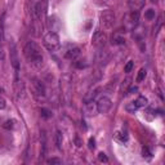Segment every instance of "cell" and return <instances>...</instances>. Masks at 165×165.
<instances>
[{"mask_svg": "<svg viewBox=\"0 0 165 165\" xmlns=\"http://www.w3.org/2000/svg\"><path fill=\"white\" fill-rule=\"evenodd\" d=\"M23 56H25L26 61L31 66L34 67H41L43 62H44V57L41 53V48L36 41L30 40L25 44L23 46Z\"/></svg>", "mask_w": 165, "mask_h": 165, "instance_id": "6da1fadb", "label": "cell"}, {"mask_svg": "<svg viewBox=\"0 0 165 165\" xmlns=\"http://www.w3.org/2000/svg\"><path fill=\"white\" fill-rule=\"evenodd\" d=\"M43 44L46 49L49 52H56L59 49L61 46V40H59V36L56 31H49L44 35V39H43Z\"/></svg>", "mask_w": 165, "mask_h": 165, "instance_id": "7a4b0ae2", "label": "cell"}, {"mask_svg": "<svg viewBox=\"0 0 165 165\" xmlns=\"http://www.w3.org/2000/svg\"><path fill=\"white\" fill-rule=\"evenodd\" d=\"M30 83H31V90H33L34 96L37 99H44L46 97V89H45V85L43 84V81L36 79V77H33Z\"/></svg>", "mask_w": 165, "mask_h": 165, "instance_id": "3957f363", "label": "cell"}, {"mask_svg": "<svg viewBox=\"0 0 165 165\" xmlns=\"http://www.w3.org/2000/svg\"><path fill=\"white\" fill-rule=\"evenodd\" d=\"M11 63H12V67L15 74V80H20L18 75H20V70H21V62H20V57H18L17 46H15L14 43H11Z\"/></svg>", "mask_w": 165, "mask_h": 165, "instance_id": "277c9868", "label": "cell"}, {"mask_svg": "<svg viewBox=\"0 0 165 165\" xmlns=\"http://www.w3.org/2000/svg\"><path fill=\"white\" fill-rule=\"evenodd\" d=\"M116 22V17L115 13L112 11H103L101 14V25L105 28H112Z\"/></svg>", "mask_w": 165, "mask_h": 165, "instance_id": "5b68a950", "label": "cell"}, {"mask_svg": "<svg viewBox=\"0 0 165 165\" xmlns=\"http://www.w3.org/2000/svg\"><path fill=\"white\" fill-rule=\"evenodd\" d=\"M147 103H148V101H147V98L146 97H138L136 101H133V102H130L129 105H127L125 106V110H127L128 112H130V114H133L134 111H137V110H139V108H143V107H146L147 106Z\"/></svg>", "mask_w": 165, "mask_h": 165, "instance_id": "8992f818", "label": "cell"}, {"mask_svg": "<svg viewBox=\"0 0 165 165\" xmlns=\"http://www.w3.org/2000/svg\"><path fill=\"white\" fill-rule=\"evenodd\" d=\"M96 106H97V111L99 114H107L110 111V108H111V106H112V102L107 96H102V97L98 98Z\"/></svg>", "mask_w": 165, "mask_h": 165, "instance_id": "52a82bcc", "label": "cell"}, {"mask_svg": "<svg viewBox=\"0 0 165 165\" xmlns=\"http://www.w3.org/2000/svg\"><path fill=\"white\" fill-rule=\"evenodd\" d=\"M46 11H48V0H39L35 5V17L37 20H43L46 15Z\"/></svg>", "mask_w": 165, "mask_h": 165, "instance_id": "ba28073f", "label": "cell"}, {"mask_svg": "<svg viewBox=\"0 0 165 165\" xmlns=\"http://www.w3.org/2000/svg\"><path fill=\"white\" fill-rule=\"evenodd\" d=\"M92 43L94 46H97V48H103L107 43V35L105 34V31H101V30H97L96 33L93 35V39H92Z\"/></svg>", "mask_w": 165, "mask_h": 165, "instance_id": "9c48e42d", "label": "cell"}, {"mask_svg": "<svg viewBox=\"0 0 165 165\" xmlns=\"http://www.w3.org/2000/svg\"><path fill=\"white\" fill-rule=\"evenodd\" d=\"M79 56H80V48L79 46H75V45H70L68 49H66V52H65V57L71 61L76 59Z\"/></svg>", "mask_w": 165, "mask_h": 165, "instance_id": "30bf717a", "label": "cell"}, {"mask_svg": "<svg viewBox=\"0 0 165 165\" xmlns=\"http://www.w3.org/2000/svg\"><path fill=\"white\" fill-rule=\"evenodd\" d=\"M138 18H139V15H138V12H132L130 14L127 15V21H125V23H128L129 25V30H133V28H136V26L138 25Z\"/></svg>", "mask_w": 165, "mask_h": 165, "instance_id": "8fae6325", "label": "cell"}, {"mask_svg": "<svg viewBox=\"0 0 165 165\" xmlns=\"http://www.w3.org/2000/svg\"><path fill=\"white\" fill-rule=\"evenodd\" d=\"M146 4V0H128V7L132 12H139Z\"/></svg>", "mask_w": 165, "mask_h": 165, "instance_id": "7c38bea8", "label": "cell"}, {"mask_svg": "<svg viewBox=\"0 0 165 165\" xmlns=\"http://www.w3.org/2000/svg\"><path fill=\"white\" fill-rule=\"evenodd\" d=\"M111 43L114 45H123V44H125V39L120 33H115L111 37Z\"/></svg>", "mask_w": 165, "mask_h": 165, "instance_id": "4fadbf2b", "label": "cell"}, {"mask_svg": "<svg viewBox=\"0 0 165 165\" xmlns=\"http://www.w3.org/2000/svg\"><path fill=\"white\" fill-rule=\"evenodd\" d=\"M62 142H63V136H62V132L61 130H57L56 132V146L58 150L62 148Z\"/></svg>", "mask_w": 165, "mask_h": 165, "instance_id": "5bb4252c", "label": "cell"}, {"mask_svg": "<svg viewBox=\"0 0 165 165\" xmlns=\"http://www.w3.org/2000/svg\"><path fill=\"white\" fill-rule=\"evenodd\" d=\"M94 110H97V106H93V102H89V103H85V108L84 111L86 115H94Z\"/></svg>", "mask_w": 165, "mask_h": 165, "instance_id": "9a60e30c", "label": "cell"}, {"mask_svg": "<svg viewBox=\"0 0 165 165\" xmlns=\"http://www.w3.org/2000/svg\"><path fill=\"white\" fill-rule=\"evenodd\" d=\"M155 17H156V12H155V9H152V8H150V9H147L145 12V18L146 20L152 21V20H155Z\"/></svg>", "mask_w": 165, "mask_h": 165, "instance_id": "2e32d148", "label": "cell"}, {"mask_svg": "<svg viewBox=\"0 0 165 165\" xmlns=\"http://www.w3.org/2000/svg\"><path fill=\"white\" fill-rule=\"evenodd\" d=\"M146 75H147V71L145 68H141L139 70V72H138V75H137V83H141V81H143L145 79H146Z\"/></svg>", "mask_w": 165, "mask_h": 165, "instance_id": "e0dca14e", "label": "cell"}, {"mask_svg": "<svg viewBox=\"0 0 165 165\" xmlns=\"http://www.w3.org/2000/svg\"><path fill=\"white\" fill-rule=\"evenodd\" d=\"M15 121L14 120H7L4 124H3V128L4 129H8V130H11V129H14V127H15Z\"/></svg>", "mask_w": 165, "mask_h": 165, "instance_id": "ac0fdd59", "label": "cell"}, {"mask_svg": "<svg viewBox=\"0 0 165 165\" xmlns=\"http://www.w3.org/2000/svg\"><path fill=\"white\" fill-rule=\"evenodd\" d=\"M40 114H41V117H43V119H49V117L52 116V111H50V110L44 108V107L40 110Z\"/></svg>", "mask_w": 165, "mask_h": 165, "instance_id": "d6986e66", "label": "cell"}, {"mask_svg": "<svg viewBox=\"0 0 165 165\" xmlns=\"http://www.w3.org/2000/svg\"><path fill=\"white\" fill-rule=\"evenodd\" d=\"M133 67H134V62L133 61H129L127 65H125V67H124V72H127V74H129L132 70H133Z\"/></svg>", "mask_w": 165, "mask_h": 165, "instance_id": "ffe728a7", "label": "cell"}, {"mask_svg": "<svg viewBox=\"0 0 165 165\" xmlns=\"http://www.w3.org/2000/svg\"><path fill=\"white\" fill-rule=\"evenodd\" d=\"M46 163H48V164H52V165H61V164H62V160L58 159V158H50V159L46 160Z\"/></svg>", "mask_w": 165, "mask_h": 165, "instance_id": "44dd1931", "label": "cell"}, {"mask_svg": "<svg viewBox=\"0 0 165 165\" xmlns=\"http://www.w3.org/2000/svg\"><path fill=\"white\" fill-rule=\"evenodd\" d=\"M2 41H3V21H0V54H2Z\"/></svg>", "mask_w": 165, "mask_h": 165, "instance_id": "7402d4cb", "label": "cell"}, {"mask_svg": "<svg viewBox=\"0 0 165 165\" xmlns=\"http://www.w3.org/2000/svg\"><path fill=\"white\" fill-rule=\"evenodd\" d=\"M98 159H99V161H102V163H108V159H107V156H106V154H103V152H99L98 154Z\"/></svg>", "mask_w": 165, "mask_h": 165, "instance_id": "603a6c76", "label": "cell"}, {"mask_svg": "<svg viewBox=\"0 0 165 165\" xmlns=\"http://www.w3.org/2000/svg\"><path fill=\"white\" fill-rule=\"evenodd\" d=\"M142 154H143V158H151V151L148 150V147H143Z\"/></svg>", "mask_w": 165, "mask_h": 165, "instance_id": "cb8c5ba5", "label": "cell"}, {"mask_svg": "<svg viewBox=\"0 0 165 165\" xmlns=\"http://www.w3.org/2000/svg\"><path fill=\"white\" fill-rule=\"evenodd\" d=\"M7 107V102L3 97H0V110H4Z\"/></svg>", "mask_w": 165, "mask_h": 165, "instance_id": "d4e9b609", "label": "cell"}, {"mask_svg": "<svg viewBox=\"0 0 165 165\" xmlns=\"http://www.w3.org/2000/svg\"><path fill=\"white\" fill-rule=\"evenodd\" d=\"M94 3H96L97 5H106L108 3V0H93Z\"/></svg>", "mask_w": 165, "mask_h": 165, "instance_id": "484cf974", "label": "cell"}, {"mask_svg": "<svg viewBox=\"0 0 165 165\" xmlns=\"http://www.w3.org/2000/svg\"><path fill=\"white\" fill-rule=\"evenodd\" d=\"M94 143H96L94 138H90V139H89V148H94V147H96V145H94Z\"/></svg>", "mask_w": 165, "mask_h": 165, "instance_id": "4316f807", "label": "cell"}, {"mask_svg": "<svg viewBox=\"0 0 165 165\" xmlns=\"http://www.w3.org/2000/svg\"><path fill=\"white\" fill-rule=\"evenodd\" d=\"M132 92H137V88H136V86H134V88H130V89H129V93H132Z\"/></svg>", "mask_w": 165, "mask_h": 165, "instance_id": "83f0119b", "label": "cell"}, {"mask_svg": "<svg viewBox=\"0 0 165 165\" xmlns=\"http://www.w3.org/2000/svg\"><path fill=\"white\" fill-rule=\"evenodd\" d=\"M2 92H3V89H2V88H0V93H2Z\"/></svg>", "mask_w": 165, "mask_h": 165, "instance_id": "f1b7e54d", "label": "cell"}]
</instances>
